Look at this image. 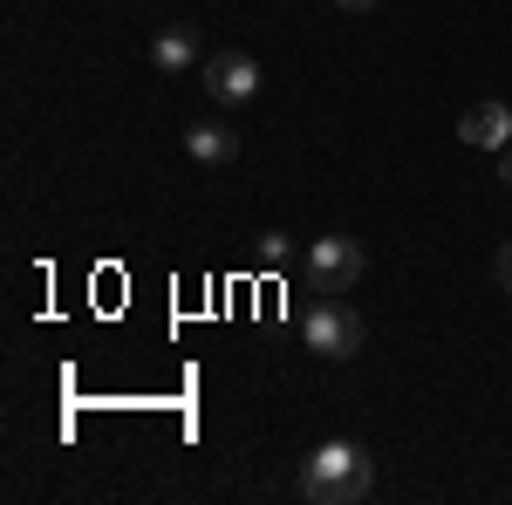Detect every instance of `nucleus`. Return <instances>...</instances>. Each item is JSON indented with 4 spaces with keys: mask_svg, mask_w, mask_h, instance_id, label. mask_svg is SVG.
Segmentation results:
<instances>
[{
    "mask_svg": "<svg viewBox=\"0 0 512 505\" xmlns=\"http://www.w3.org/2000/svg\"><path fill=\"white\" fill-rule=\"evenodd\" d=\"M335 7H349V14H362V7H376V0H335Z\"/></svg>",
    "mask_w": 512,
    "mask_h": 505,
    "instance_id": "nucleus-11",
    "label": "nucleus"
},
{
    "mask_svg": "<svg viewBox=\"0 0 512 505\" xmlns=\"http://www.w3.org/2000/svg\"><path fill=\"white\" fill-rule=\"evenodd\" d=\"M492 273H499V287L512 294V246H499V260H492Z\"/></svg>",
    "mask_w": 512,
    "mask_h": 505,
    "instance_id": "nucleus-9",
    "label": "nucleus"
},
{
    "mask_svg": "<svg viewBox=\"0 0 512 505\" xmlns=\"http://www.w3.org/2000/svg\"><path fill=\"white\" fill-rule=\"evenodd\" d=\"M185 151H192L198 164H233L239 157V130L233 123H192V130H185Z\"/></svg>",
    "mask_w": 512,
    "mask_h": 505,
    "instance_id": "nucleus-7",
    "label": "nucleus"
},
{
    "mask_svg": "<svg viewBox=\"0 0 512 505\" xmlns=\"http://www.w3.org/2000/svg\"><path fill=\"white\" fill-rule=\"evenodd\" d=\"M198 82H205V96H212V103L246 110V103L260 96V62H253V55H239V48H219V55H205Z\"/></svg>",
    "mask_w": 512,
    "mask_h": 505,
    "instance_id": "nucleus-4",
    "label": "nucleus"
},
{
    "mask_svg": "<svg viewBox=\"0 0 512 505\" xmlns=\"http://www.w3.org/2000/svg\"><path fill=\"white\" fill-rule=\"evenodd\" d=\"M301 335H308V349H315V355L349 362V355L369 342V321H362L349 301H335V294H328V301H315V308L301 314Z\"/></svg>",
    "mask_w": 512,
    "mask_h": 505,
    "instance_id": "nucleus-2",
    "label": "nucleus"
},
{
    "mask_svg": "<svg viewBox=\"0 0 512 505\" xmlns=\"http://www.w3.org/2000/svg\"><path fill=\"white\" fill-rule=\"evenodd\" d=\"M151 62H158V76H198V69H205V48H198V35H185V28H164V35L151 41Z\"/></svg>",
    "mask_w": 512,
    "mask_h": 505,
    "instance_id": "nucleus-6",
    "label": "nucleus"
},
{
    "mask_svg": "<svg viewBox=\"0 0 512 505\" xmlns=\"http://www.w3.org/2000/svg\"><path fill=\"white\" fill-rule=\"evenodd\" d=\"M287 260H294V239H287V233H267V239H260V267H267V273L287 267Z\"/></svg>",
    "mask_w": 512,
    "mask_h": 505,
    "instance_id": "nucleus-8",
    "label": "nucleus"
},
{
    "mask_svg": "<svg viewBox=\"0 0 512 505\" xmlns=\"http://www.w3.org/2000/svg\"><path fill=\"white\" fill-rule=\"evenodd\" d=\"M362 246H355L349 233H321L308 253H301V273H308V287L315 294H349L355 280H362Z\"/></svg>",
    "mask_w": 512,
    "mask_h": 505,
    "instance_id": "nucleus-3",
    "label": "nucleus"
},
{
    "mask_svg": "<svg viewBox=\"0 0 512 505\" xmlns=\"http://www.w3.org/2000/svg\"><path fill=\"white\" fill-rule=\"evenodd\" d=\"M499 178H506V185H512V144H506V151H499Z\"/></svg>",
    "mask_w": 512,
    "mask_h": 505,
    "instance_id": "nucleus-10",
    "label": "nucleus"
},
{
    "mask_svg": "<svg viewBox=\"0 0 512 505\" xmlns=\"http://www.w3.org/2000/svg\"><path fill=\"white\" fill-rule=\"evenodd\" d=\"M458 137H465L472 151H506L512 144V110L499 96H485V103H472V110L458 117Z\"/></svg>",
    "mask_w": 512,
    "mask_h": 505,
    "instance_id": "nucleus-5",
    "label": "nucleus"
},
{
    "mask_svg": "<svg viewBox=\"0 0 512 505\" xmlns=\"http://www.w3.org/2000/svg\"><path fill=\"white\" fill-rule=\"evenodd\" d=\"M369 485H376V465L349 437H328V444H315L301 458V499H315V505H362Z\"/></svg>",
    "mask_w": 512,
    "mask_h": 505,
    "instance_id": "nucleus-1",
    "label": "nucleus"
}]
</instances>
